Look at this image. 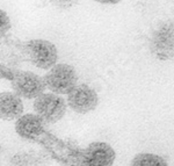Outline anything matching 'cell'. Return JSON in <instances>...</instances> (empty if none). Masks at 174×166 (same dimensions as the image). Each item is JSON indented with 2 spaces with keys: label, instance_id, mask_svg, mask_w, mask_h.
Segmentation results:
<instances>
[{
  "label": "cell",
  "instance_id": "8992f818",
  "mask_svg": "<svg viewBox=\"0 0 174 166\" xmlns=\"http://www.w3.org/2000/svg\"><path fill=\"white\" fill-rule=\"evenodd\" d=\"M66 103L78 114H87L94 110L99 105L98 93L87 85H77L67 94Z\"/></svg>",
  "mask_w": 174,
  "mask_h": 166
},
{
  "label": "cell",
  "instance_id": "9a60e30c",
  "mask_svg": "<svg viewBox=\"0 0 174 166\" xmlns=\"http://www.w3.org/2000/svg\"><path fill=\"white\" fill-rule=\"evenodd\" d=\"M68 166H85V165H82V164H73V165H68Z\"/></svg>",
  "mask_w": 174,
  "mask_h": 166
},
{
  "label": "cell",
  "instance_id": "5bb4252c",
  "mask_svg": "<svg viewBox=\"0 0 174 166\" xmlns=\"http://www.w3.org/2000/svg\"><path fill=\"white\" fill-rule=\"evenodd\" d=\"M93 1H96L102 5H116V4L121 2L122 0H93Z\"/></svg>",
  "mask_w": 174,
  "mask_h": 166
},
{
  "label": "cell",
  "instance_id": "30bf717a",
  "mask_svg": "<svg viewBox=\"0 0 174 166\" xmlns=\"http://www.w3.org/2000/svg\"><path fill=\"white\" fill-rule=\"evenodd\" d=\"M130 166H169L168 163L161 156L155 154V153L150 152H142L136 154Z\"/></svg>",
  "mask_w": 174,
  "mask_h": 166
},
{
  "label": "cell",
  "instance_id": "52a82bcc",
  "mask_svg": "<svg viewBox=\"0 0 174 166\" xmlns=\"http://www.w3.org/2000/svg\"><path fill=\"white\" fill-rule=\"evenodd\" d=\"M115 150L105 142H93L82 151L81 164L85 166H113Z\"/></svg>",
  "mask_w": 174,
  "mask_h": 166
},
{
  "label": "cell",
  "instance_id": "277c9868",
  "mask_svg": "<svg viewBox=\"0 0 174 166\" xmlns=\"http://www.w3.org/2000/svg\"><path fill=\"white\" fill-rule=\"evenodd\" d=\"M14 93L25 99H36L45 91L44 79L30 71H19L12 78Z\"/></svg>",
  "mask_w": 174,
  "mask_h": 166
},
{
  "label": "cell",
  "instance_id": "9c48e42d",
  "mask_svg": "<svg viewBox=\"0 0 174 166\" xmlns=\"http://www.w3.org/2000/svg\"><path fill=\"white\" fill-rule=\"evenodd\" d=\"M23 115V102L14 92L0 93V120L14 121Z\"/></svg>",
  "mask_w": 174,
  "mask_h": 166
},
{
  "label": "cell",
  "instance_id": "6da1fadb",
  "mask_svg": "<svg viewBox=\"0 0 174 166\" xmlns=\"http://www.w3.org/2000/svg\"><path fill=\"white\" fill-rule=\"evenodd\" d=\"M45 87L51 93L63 95L68 94L77 86L78 76L77 71L72 65L65 63H57L43 77Z\"/></svg>",
  "mask_w": 174,
  "mask_h": 166
},
{
  "label": "cell",
  "instance_id": "3957f363",
  "mask_svg": "<svg viewBox=\"0 0 174 166\" xmlns=\"http://www.w3.org/2000/svg\"><path fill=\"white\" fill-rule=\"evenodd\" d=\"M26 53L31 64L42 70H50L58 59L56 45L47 40L29 41L26 44Z\"/></svg>",
  "mask_w": 174,
  "mask_h": 166
},
{
  "label": "cell",
  "instance_id": "4fadbf2b",
  "mask_svg": "<svg viewBox=\"0 0 174 166\" xmlns=\"http://www.w3.org/2000/svg\"><path fill=\"white\" fill-rule=\"evenodd\" d=\"M9 28H11V20L8 14L5 11L0 9V34L6 33Z\"/></svg>",
  "mask_w": 174,
  "mask_h": 166
},
{
  "label": "cell",
  "instance_id": "8fae6325",
  "mask_svg": "<svg viewBox=\"0 0 174 166\" xmlns=\"http://www.w3.org/2000/svg\"><path fill=\"white\" fill-rule=\"evenodd\" d=\"M42 157L29 152H18L9 159V166H42Z\"/></svg>",
  "mask_w": 174,
  "mask_h": 166
},
{
  "label": "cell",
  "instance_id": "7a4b0ae2",
  "mask_svg": "<svg viewBox=\"0 0 174 166\" xmlns=\"http://www.w3.org/2000/svg\"><path fill=\"white\" fill-rule=\"evenodd\" d=\"M66 101L55 93H43L34 99V112L44 123L52 124L66 113Z\"/></svg>",
  "mask_w": 174,
  "mask_h": 166
},
{
  "label": "cell",
  "instance_id": "7c38bea8",
  "mask_svg": "<svg viewBox=\"0 0 174 166\" xmlns=\"http://www.w3.org/2000/svg\"><path fill=\"white\" fill-rule=\"evenodd\" d=\"M50 4L59 9H70L72 7L77 6L79 0H49Z\"/></svg>",
  "mask_w": 174,
  "mask_h": 166
},
{
  "label": "cell",
  "instance_id": "ba28073f",
  "mask_svg": "<svg viewBox=\"0 0 174 166\" xmlns=\"http://www.w3.org/2000/svg\"><path fill=\"white\" fill-rule=\"evenodd\" d=\"M15 131L25 140H37L44 133V122L36 114H25L16 120Z\"/></svg>",
  "mask_w": 174,
  "mask_h": 166
},
{
  "label": "cell",
  "instance_id": "2e32d148",
  "mask_svg": "<svg viewBox=\"0 0 174 166\" xmlns=\"http://www.w3.org/2000/svg\"><path fill=\"white\" fill-rule=\"evenodd\" d=\"M1 153H2V146H1V144H0V156H1Z\"/></svg>",
  "mask_w": 174,
  "mask_h": 166
},
{
  "label": "cell",
  "instance_id": "5b68a950",
  "mask_svg": "<svg viewBox=\"0 0 174 166\" xmlns=\"http://www.w3.org/2000/svg\"><path fill=\"white\" fill-rule=\"evenodd\" d=\"M151 51L161 60L174 58V22L167 21L159 25L151 38Z\"/></svg>",
  "mask_w": 174,
  "mask_h": 166
}]
</instances>
